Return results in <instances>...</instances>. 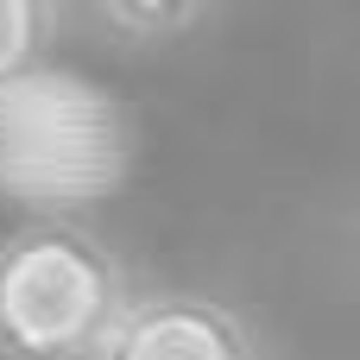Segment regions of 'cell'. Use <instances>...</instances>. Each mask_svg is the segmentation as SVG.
Instances as JSON below:
<instances>
[{"mask_svg": "<svg viewBox=\"0 0 360 360\" xmlns=\"http://www.w3.org/2000/svg\"><path fill=\"white\" fill-rule=\"evenodd\" d=\"M133 304L120 253L76 215L0 234V360H101Z\"/></svg>", "mask_w": 360, "mask_h": 360, "instance_id": "7a4b0ae2", "label": "cell"}, {"mask_svg": "<svg viewBox=\"0 0 360 360\" xmlns=\"http://www.w3.org/2000/svg\"><path fill=\"white\" fill-rule=\"evenodd\" d=\"M82 19L127 51H171L177 38L202 32L215 19V6H196V0H108V6H89Z\"/></svg>", "mask_w": 360, "mask_h": 360, "instance_id": "277c9868", "label": "cell"}, {"mask_svg": "<svg viewBox=\"0 0 360 360\" xmlns=\"http://www.w3.org/2000/svg\"><path fill=\"white\" fill-rule=\"evenodd\" d=\"M70 13L44 6V0H0V89L32 76L38 63H51L57 38H63Z\"/></svg>", "mask_w": 360, "mask_h": 360, "instance_id": "5b68a950", "label": "cell"}, {"mask_svg": "<svg viewBox=\"0 0 360 360\" xmlns=\"http://www.w3.org/2000/svg\"><path fill=\"white\" fill-rule=\"evenodd\" d=\"M133 152L139 133L127 101L57 57L0 89V196L38 215H70L114 196Z\"/></svg>", "mask_w": 360, "mask_h": 360, "instance_id": "6da1fadb", "label": "cell"}, {"mask_svg": "<svg viewBox=\"0 0 360 360\" xmlns=\"http://www.w3.org/2000/svg\"><path fill=\"white\" fill-rule=\"evenodd\" d=\"M101 360H259L253 329L209 291H133Z\"/></svg>", "mask_w": 360, "mask_h": 360, "instance_id": "3957f363", "label": "cell"}]
</instances>
